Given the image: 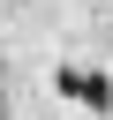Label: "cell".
<instances>
[{
    "mask_svg": "<svg viewBox=\"0 0 113 120\" xmlns=\"http://www.w3.org/2000/svg\"><path fill=\"white\" fill-rule=\"evenodd\" d=\"M53 90H60V98H75V105H90V112H105V105H113V82H105V75H90V68H60V75H53Z\"/></svg>",
    "mask_w": 113,
    "mask_h": 120,
    "instance_id": "6da1fadb",
    "label": "cell"
},
{
    "mask_svg": "<svg viewBox=\"0 0 113 120\" xmlns=\"http://www.w3.org/2000/svg\"><path fill=\"white\" fill-rule=\"evenodd\" d=\"M0 120H8V112H0Z\"/></svg>",
    "mask_w": 113,
    "mask_h": 120,
    "instance_id": "7a4b0ae2",
    "label": "cell"
}]
</instances>
